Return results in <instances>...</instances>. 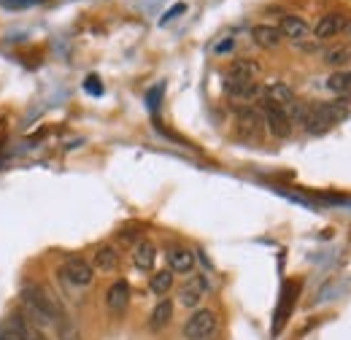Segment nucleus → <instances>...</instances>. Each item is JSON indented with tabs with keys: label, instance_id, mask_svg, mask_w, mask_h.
<instances>
[{
	"label": "nucleus",
	"instance_id": "f257e3e1",
	"mask_svg": "<svg viewBox=\"0 0 351 340\" xmlns=\"http://www.w3.org/2000/svg\"><path fill=\"white\" fill-rule=\"evenodd\" d=\"M19 300H22V313H25V319H27L33 327L44 330V332L49 327H54V321H57L60 316H65V308L60 305L57 295H51L41 284L25 287Z\"/></svg>",
	"mask_w": 351,
	"mask_h": 340
},
{
	"label": "nucleus",
	"instance_id": "f03ea898",
	"mask_svg": "<svg viewBox=\"0 0 351 340\" xmlns=\"http://www.w3.org/2000/svg\"><path fill=\"white\" fill-rule=\"evenodd\" d=\"M349 117V100L346 97H338V100H327V103H308V111L300 122V127L311 132V135H319L324 130H330L332 125L343 122Z\"/></svg>",
	"mask_w": 351,
	"mask_h": 340
},
{
	"label": "nucleus",
	"instance_id": "7ed1b4c3",
	"mask_svg": "<svg viewBox=\"0 0 351 340\" xmlns=\"http://www.w3.org/2000/svg\"><path fill=\"white\" fill-rule=\"evenodd\" d=\"M217 330H219V321H217V313L208 311V308H197L186 324H184V338L186 340H214L217 338Z\"/></svg>",
	"mask_w": 351,
	"mask_h": 340
},
{
	"label": "nucleus",
	"instance_id": "20e7f679",
	"mask_svg": "<svg viewBox=\"0 0 351 340\" xmlns=\"http://www.w3.org/2000/svg\"><path fill=\"white\" fill-rule=\"evenodd\" d=\"M60 276H62L71 287H79V289H84V287H89V284L95 281L92 265H89L87 259H82V256H68V259L62 262V267H60Z\"/></svg>",
	"mask_w": 351,
	"mask_h": 340
},
{
	"label": "nucleus",
	"instance_id": "39448f33",
	"mask_svg": "<svg viewBox=\"0 0 351 340\" xmlns=\"http://www.w3.org/2000/svg\"><path fill=\"white\" fill-rule=\"evenodd\" d=\"M260 111H263L265 130H270V135H276V138H289V135H292L295 125H292L287 108H278V106L263 100V108H260Z\"/></svg>",
	"mask_w": 351,
	"mask_h": 340
},
{
	"label": "nucleus",
	"instance_id": "423d86ee",
	"mask_svg": "<svg viewBox=\"0 0 351 340\" xmlns=\"http://www.w3.org/2000/svg\"><path fill=\"white\" fill-rule=\"evenodd\" d=\"M206 295H208V281H206V276L195 273V276H189V278L181 284V289H178V302H181L184 308H195V311H197V305L203 302Z\"/></svg>",
	"mask_w": 351,
	"mask_h": 340
},
{
	"label": "nucleus",
	"instance_id": "0eeeda50",
	"mask_svg": "<svg viewBox=\"0 0 351 340\" xmlns=\"http://www.w3.org/2000/svg\"><path fill=\"white\" fill-rule=\"evenodd\" d=\"M346 14H341V11H330V14H324V16H319V22H316V27L311 30V36L316 38L319 43L324 41H332L335 36H341L343 33V27H346Z\"/></svg>",
	"mask_w": 351,
	"mask_h": 340
},
{
	"label": "nucleus",
	"instance_id": "6e6552de",
	"mask_svg": "<svg viewBox=\"0 0 351 340\" xmlns=\"http://www.w3.org/2000/svg\"><path fill=\"white\" fill-rule=\"evenodd\" d=\"M276 27L281 30L284 38L292 41V46L311 38V25H308L303 16H298V14H281V22H278Z\"/></svg>",
	"mask_w": 351,
	"mask_h": 340
},
{
	"label": "nucleus",
	"instance_id": "1a4fd4ad",
	"mask_svg": "<svg viewBox=\"0 0 351 340\" xmlns=\"http://www.w3.org/2000/svg\"><path fill=\"white\" fill-rule=\"evenodd\" d=\"M263 89L257 82H235V79H224V92L227 97L238 100V103H254L263 100Z\"/></svg>",
	"mask_w": 351,
	"mask_h": 340
},
{
	"label": "nucleus",
	"instance_id": "9d476101",
	"mask_svg": "<svg viewBox=\"0 0 351 340\" xmlns=\"http://www.w3.org/2000/svg\"><path fill=\"white\" fill-rule=\"evenodd\" d=\"M119 262H122V254H119V249H114L111 243H103V246H97L95 249V254H92V270L95 273H117L119 270Z\"/></svg>",
	"mask_w": 351,
	"mask_h": 340
},
{
	"label": "nucleus",
	"instance_id": "9b49d317",
	"mask_svg": "<svg viewBox=\"0 0 351 340\" xmlns=\"http://www.w3.org/2000/svg\"><path fill=\"white\" fill-rule=\"evenodd\" d=\"M128 305H130V284L128 281H114L106 292V311L111 316H119V313L128 311Z\"/></svg>",
	"mask_w": 351,
	"mask_h": 340
},
{
	"label": "nucleus",
	"instance_id": "f8f14e48",
	"mask_svg": "<svg viewBox=\"0 0 351 340\" xmlns=\"http://www.w3.org/2000/svg\"><path fill=\"white\" fill-rule=\"evenodd\" d=\"M260 62L252 60V57H235L230 65H227V76L224 79H235V82H254L260 76Z\"/></svg>",
	"mask_w": 351,
	"mask_h": 340
},
{
	"label": "nucleus",
	"instance_id": "ddd939ff",
	"mask_svg": "<svg viewBox=\"0 0 351 340\" xmlns=\"http://www.w3.org/2000/svg\"><path fill=\"white\" fill-rule=\"evenodd\" d=\"M238 130H241V135L257 138V135L265 130L263 111L254 108V106H243V108H238Z\"/></svg>",
	"mask_w": 351,
	"mask_h": 340
},
{
	"label": "nucleus",
	"instance_id": "4468645a",
	"mask_svg": "<svg viewBox=\"0 0 351 340\" xmlns=\"http://www.w3.org/2000/svg\"><path fill=\"white\" fill-rule=\"evenodd\" d=\"M322 62L332 71H343L351 65V43H332L322 49Z\"/></svg>",
	"mask_w": 351,
	"mask_h": 340
},
{
	"label": "nucleus",
	"instance_id": "2eb2a0df",
	"mask_svg": "<svg viewBox=\"0 0 351 340\" xmlns=\"http://www.w3.org/2000/svg\"><path fill=\"white\" fill-rule=\"evenodd\" d=\"M252 41L257 43L260 49L265 51H273V49H278L281 43H284V36H281V30L276 27V25H254L252 27Z\"/></svg>",
	"mask_w": 351,
	"mask_h": 340
},
{
	"label": "nucleus",
	"instance_id": "dca6fc26",
	"mask_svg": "<svg viewBox=\"0 0 351 340\" xmlns=\"http://www.w3.org/2000/svg\"><path fill=\"white\" fill-rule=\"evenodd\" d=\"M263 100L278 106V108H289L295 103V89L289 84H284V82H273V84H267L263 89Z\"/></svg>",
	"mask_w": 351,
	"mask_h": 340
},
{
	"label": "nucleus",
	"instance_id": "f3484780",
	"mask_svg": "<svg viewBox=\"0 0 351 340\" xmlns=\"http://www.w3.org/2000/svg\"><path fill=\"white\" fill-rule=\"evenodd\" d=\"M168 270L171 273H178V276H186V273H192L195 270V254L189 252V249H184V246H176L168 252Z\"/></svg>",
	"mask_w": 351,
	"mask_h": 340
},
{
	"label": "nucleus",
	"instance_id": "a211bd4d",
	"mask_svg": "<svg viewBox=\"0 0 351 340\" xmlns=\"http://www.w3.org/2000/svg\"><path fill=\"white\" fill-rule=\"evenodd\" d=\"M154 262H157V249H154V243H149V241L135 243V249H132V265H135L141 273H152V270H154Z\"/></svg>",
	"mask_w": 351,
	"mask_h": 340
},
{
	"label": "nucleus",
	"instance_id": "6ab92c4d",
	"mask_svg": "<svg viewBox=\"0 0 351 340\" xmlns=\"http://www.w3.org/2000/svg\"><path fill=\"white\" fill-rule=\"evenodd\" d=\"M171 319H173V302L168 298H162L154 305L152 316H149V330H152V332H162V330L171 324Z\"/></svg>",
	"mask_w": 351,
	"mask_h": 340
},
{
	"label": "nucleus",
	"instance_id": "aec40b11",
	"mask_svg": "<svg viewBox=\"0 0 351 340\" xmlns=\"http://www.w3.org/2000/svg\"><path fill=\"white\" fill-rule=\"evenodd\" d=\"M295 292H298V287H287L284 289V295H281V305L276 308V321H273V335H278L281 330H284V324H287V319H289V313H292V305H295Z\"/></svg>",
	"mask_w": 351,
	"mask_h": 340
},
{
	"label": "nucleus",
	"instance_id": "412c9836",
	"mask_svg": "<svg viewBox=\"0 0 351 340\" xmlns=\"http://www.w3.org/2000/svg\"><path fill=\"white\" fill-rule=\"evenodd\" d=\"M324 86H327L332 95H338V97H349V95H351V68L332 71V73L327 76Z\"/></svg>",
	"mask_w": 351,
	"mask_h": 340
},
{
	"label": "nucleus",
	"instance_id": "4be33fe9",
	"mask_svg": "<svg viewBox=\"0 0 351 340\" xmlns=\"http://www.w3.org/2000/svg\"><path fill=\"white\" fill-rule=\"evenodd\" d=\"M171 287H173V273H171V270H157V273H152V278H149V292H152V295L165 298V295L171 292Z\"/></svg>",
	"mask_w": 351,
	"mask_h": 340
},
{
	"label": "nucleus",
	"instance_id": "5701e85b",
	"mask_svg": "<svg viewBox=\"0 0 351 340\" xmlns=\"http://www.w3.org/2000/svg\"><path fill=\"white\" fill-rule=\"evenodd\" d=\"M54 335H57V340H84L82 338V332H79V327L68 319V313L65 316H60L57 321H54Z\"/></svg>",
	"mask_w": 351,
	"mask_h": 340
},
{
	"label": "nucleus",
	"instance_id": "b1692460",
	"mask_svg": "<svg viewBox=\"0 0 351 340\" xmlns=\"http://www.w3.org/2000/svg\"><path fill=\"white\" fill-rule=\"evenodd\" d=\"M295 49H298V51H303V54H322V43L316 41L313 36L306 38V41L295 43Z\"/></svg>",
	"mask_w": 351,
	"mask_h": 340
},
{
	"label": "nucleus",
	"instance_id": "393cba45",
	"mask_svg": "<svg viewBox=\"0 0 351 340\" xmlns=\"http://www.w3.org/2000/svg\"><path fill=\"white\" fill-rule=\"evenodd\" d=\"M184 11H186V5H184V3H178V5H173V8L160 19V25H168L171 19H176V16H178V14H184Z\"/></svg>",
	"mask_w": 351,
	"mask_h": 340
},
{
	"label": "nucleus",
	"instance_id": "a878e982",
	"mask_svg": "<svg viewBox=\"0 0 351 340\" xmlns=\"http://www.w3.org/2000/svg\"><path fill=\"white\" fill-rule=\"evenodd\" d=\"M87 92L89 95H100V92H103V84H100V79H95V76H89L87 79Z\"/></svg>",
	"mask_w": 351,
	"mask_h": 340
}]
</instances>
